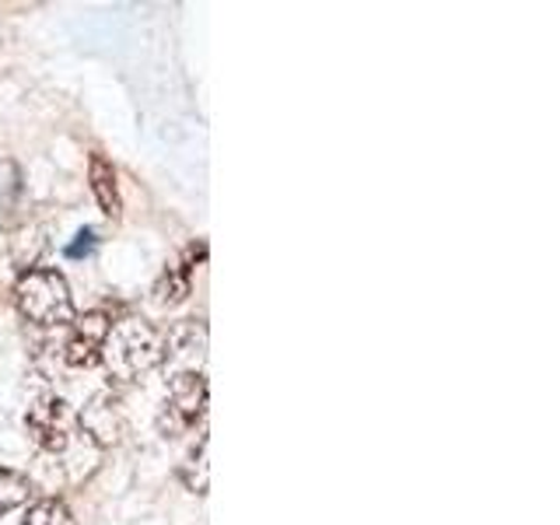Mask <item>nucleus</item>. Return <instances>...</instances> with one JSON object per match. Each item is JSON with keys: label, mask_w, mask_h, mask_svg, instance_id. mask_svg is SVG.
I'll return each instance as SVG.
<instances>
[{"label": "nucleus", "mask_w": 560, "mask_h": 525, "mask_svg": "<svg viewBox=\"0 0 560 525\" xmlns=\"http://www.w3.org/2000/svg\"><path fill=\"white\" fill-rule=\"evenodd\" d=\"M102 361L109 368V378L116 382H137L151 368L165 361V332L151 323L122 319L109 329V340L102 347Z\"/></svg>", "instance_id": "obj_1"}, {"label": "nucleus", "mask_w": 560, "mask_h": 525, "mask_svg": "<svg viewBox=\"0 0 560 525\" xmlns=\"http://www.w3.org/2000/svg\"><path fill=\"white\" fill-rule=\"evenodd\" d=\"M14 302L22 319L43 329H60L74 323V302L63 273L57 270H25L14 284Z\"/></svg>", "instance_id": "obj_2"}, {"label": "nucleus", "mask_w": 560, "mask_h": 525, "mask_svg": "<svg viewBox=\"0 0 560 525\" xmlns=\"http://www.w3.org/2000/svg\"><path fill=\"white\" fill-rule=\"evenodd\" d=\"M207 413V378L203 372H175L168 382L165 407L158 413V428L165 438H179Z\"/></svg>", "instance_id": "obj_3"}, {"label": "nucleus", "mask_w": 560, "mask_h": 525, "mask_svg": "<svg viewBox=\"0 0 560 525\" xmlns=\"http://www.w3.org/2000/svg\"><path fill=\"white\" fill-rule=\"evenodd\" d=\"M25 428L43 452H63L74 434V413L60 396H39L25 413Z\"/></svg>", "instance_id": "obj_4"}, {"label": "nucleus", "mask_w": 560, "mask_h": 525, "mask_svg": "<svg viewBox=\"0 0 560 525\" xmlns=\"http://www.w3.org/2000/svg\"><path fill=\"white\" fill-rule=\"evenodd\" d=\"M74 329H70V337L63 343V361L70 368H92L102 361V347L105 340H109V315L105 312H84L81 319L70 323Z\"/></svg>", "instance_id": "obj_5"}, {"label": "nucleus", "mask_w": 560, "mask_h": 525, "mask_svg": "<svg viewBox=\"0 0 560 525\" xmlns=\"http://www.w3.org/2000/svg\"><path fill=\"white\" fill-rule=\"evenodd\" d=\"M78 420H81L84 434H92V442H98V445H116L122 431H127V417L119 410V399H113L109 393H102L88 402Z\"/></svg>", "instance_id": "obj_6"}, {"label": "nucleus", "mask_w": 560, "mask_h": 525, "mask_svg": "<svg viewBox=\"0 0 560 525\" xmlns=\"http://www.w3.org/2000/svg\"><path fill=\"white\" fill-rule=\"evenodd\" d=\"M203 245L197 249H186V259L183 262H175V267H168L165 273H162V280L154 284V302L158 305H179V302H186V294H189V284H192V262L197 259H203Z\"/></svg>", "instance_id": "obj_7"}, {"label": "nucleus", "mask_w": 560, "mask_h": 525, "mask_svg": "<svg viewBox=\"0 0 560 525\" xmlns=\"http://www.w3.org/2000/svg\"><path fill=\"white\" fill-rule=\"evenodd\" d=\"M88 179H92V192L102 207V214L116 218L119 214V189H116V168L105 162L102 154H92V165H88Z\"/></svg>", "instance_id": "obj_8"}, {"label": "nucleus", "mask_w": 560, "mask_h": 525, "mask_svg": "<svg viewBox=\"0 0 560 525\" xmlns=\"http://www.w3.org/2000/svg\"><path fill=\"white\" fill-rule=\"evenodd\" d=\"M28 498H32V480L25 477V472H14V469L0 466V518H4L8 512H14V508L28 504Z\"/></svg>", "instance_id": "obj_9"}, {"label": "nucleus", "mask_w": 560, "mask_h": 525, "mask_svg": "<svg viewBox=\"0 0 560 525\" xmlns=\"http://www.w3.org/2000/svg\"><path fill=\"white\" fill-rule=\"evenodd\" d=\"M207 452H210V438L203 434L197 448L189 452V459L179 466V480L186 483V490H192V494H207L210 487V477H207Z\"/></svg>", "instance_id": "obj_10"}, {"label": "nucleus", "mask_w": 560, "mask_h": 525, "mask_svg": "<svg viewBox=\"0 0 560 525\" xmlns=\"http://www.w3.org/2000/svg\"><path fill=\"white\" fill-rule=\"evenodd\" d=\"M22 525H74V515H70V508L60 498H46L28 508Z\"/></svg>", "instance_id": "obj_11"}, {"label": "nucleus", "mask_w": 560, "mask_h": 525, "mask_svg": "<svg viewBox=\"0 0 560 525\" xmlns=\"http://www.w3.org/2000/svg\"><path fill=\"white\" fill-rule=\"evenodd\" d=\"M95 242H98V238H95V232H92V228H84V232H78V235H74V242H70L63 253H67V259H81V256H92V253H95Z\"/></svg>", "instance_id": "obj_12"}]
</instances>
